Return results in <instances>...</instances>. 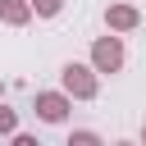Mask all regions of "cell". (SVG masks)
<instances>
[{
    "instance_id": "obj_1",
    "label": "cell",
    "mask_w": 146,
    "mask_h": 146,
    "mask_svg": "<svg viewBox=\"0 0 146 146\" xmlns=\"http://www.w3.org/2000/svg\"><path fill=\"white\" fill-rule=\"evenodd\" d=\"M59 91L73 96V100H96V96H100V73H96L91 64L68 59V64L59 68Z\"/></svg>"
},
{
    "instance_id": "obj_2",
    "label": "cell",
    "mask_w": 146,
    "mask_h": 146,
    "mask_svg": "<svg viewBox=\"0 0 146 146\" xmlns=\"http://www.w3.org/2000/svg\"><path fill=\"white\" fill-rule=\"evenodd\" d=\"M123 64H128V50H123V36H96L91 41V68L96 73H123Z\"/></svg>"
},
{
    "instance_id": "obj_3",
    "label": "cell",
    "mask_w": 146,
    "mask_h": 146,
    "mask_svg": "<svg viewBox=\"0 0 146 146\" xmlns=\"http://www.w3.org/2000/svg\"><path fill=\"white\" fill-rule=\"evenodd\" d=\"M32 110H36V119H41V123H64V119H68V110H73V96H64V91H36Z\"/></svg>"
},
{
    "instance_id": "obj_4",
    "label": "cell",
    "mask_w": 146,
    "mask_h": 146,
    "mask_svg": "<svg viewBox=\"0 0 146 146\" xmlns=\"http://www.w3.org/2000/svg\"><path fill=\"white\" fill-rule=\"evenodd\" d=\"M105 27L119 36V32H132V27H141V9L137 5H128V0H110L105 5Z\"/></svg>"
},
{
    "instance_id": "obj_5",
    "label": "cell",
    "mask_w": 146,
    "mask_h": 146,
    "mask_svg": "<svg viewBox=\"0 0 146 146\" xmlns=\"http://www.w3.org/2000/svg\"><path fill=\"white\" fill-rule=\"evenodd\" d=\"M0 23L5 27H27L32 23V5L27 0H0Z\"/></svg>"
},
{
    "instance_id": "obj_6",
    "label": "cell",
    "mask_w": 146,
    "mask_h": 146,
    "mask_svg": "<svg viewBox=\"0 0 146 146\" xmlns=\"http://www.w3.org/2000/svg\"><path fill=\"white\" fill-rule=\"evenodd\" d=\"M64 146H105V141H100V132H91V128H73Z\"/></svg>"
},
{
    "instance_id": "obj_7",
    "label": "cell",
    "mask_w": 146,
    "mask_h": 146,
    "mask_svg": "<svg viewBox=\"0 0 146 146\" xmlns=\"http://www.w3.org/2000/svg\"><path fill=\"white\" fill-rule=\"evenodd\" d=\"M14 132H18V110L0 105V137H14Z\"/></svg>"
},
{
    "instance_id": "obj_8",
    "label": "cell",
    "mask_w": 146,
    "mask_h": 146,
    "mask_svg": "<svg viewBox=\"0 0 146 146\" xmlns=\"http://www.w3.org/2000/svg\"><path fill=\"white\" fill-rule=\"evenodd\" d=\"M27 5H32V14H36V18H55V14L64 9V0H27Z\"/></svg>"
},
{
    "instance_id": "obj_9",
    "label": "cell",
    "mask_w": 146,
    "mask_h": 146,
    "mask_svg": "<svg viewBox=\"0 0 146 146\" xmlns=\"http://www.w3.org/2000/svg\"><path fill=\"white\" fill-rule=\"evenodd\" d=\"M9 146H41V141H36L32 132H14V137H9Z\"/></svg>"
},
{
    "instance_id": "obj_10",
    "label": "cell",
    "mask_w": 146,
    "mask_h": 146,
    "mask_svg": "<svg viewBox=\"0 0 146 146\" xmlns=\"http://www.w3.org/2000/svg\"><path fill=\"white\" fill-rule=\"evenodd\" d=\"M137 146H146V123H141V137H137Z\"/></svg>"
},
{
    "instance_id": "obj_11",
    "label": "cell",
    "mask_w": 146,
    "mask_h": 146,
    "mask_svg": "<svg viewBox=\"0 0 146 146\" xmlns=\"http://www.w3.org/2000/svg\"><path fill=\"white\" fill-rule=\"evenodd\" d=\"M114 146H137V141H114Z\"/></svg>"
},
{
    "instance_id": "obj_12",
    "label": "cell",
    "mask_w": 146,
    "mask_h": 146,
    "mask_svg": "<svg viewBox=\"0 0 146 146\" xmlns=\"http://www.w3.org/2000/svg\"><path fill=\"white\" fill-rule=\"evenodd\" d=\"M0 96H5V82H0Z\"/></svg>"
}]
</instances>
